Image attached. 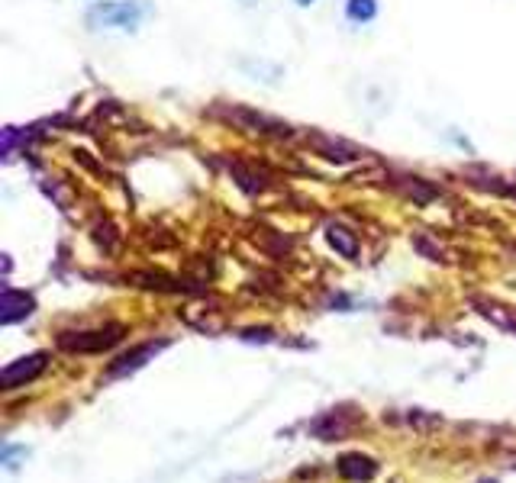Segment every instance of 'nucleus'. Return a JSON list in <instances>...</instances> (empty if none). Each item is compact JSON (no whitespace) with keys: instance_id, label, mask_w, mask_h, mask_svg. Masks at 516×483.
Masks as SVG:
<instances>
[{"instance_id":"obj_10","label":"nucleus","mask_w":516,"mask_h":483,"mask_svg":"<svg viewBox=\"0 0 516 483\" xmlns=\"http://www.w3.org/2000/svg\"><path fill=\"white\" fill-rule=\"evenodd\" d=\"M317 149L329 158V161H352V155H342V152H352V149H346V145L342 142H333V139H317Z\"/></svg>"},{"instance_id":"obj_4","label":"nucleus","mask_w":516,"mask_h":483,"mask_svg":"<svg viewBox=\"0 0 516 483\" xmlns=\"http://www.w3.org/2000/svg\"><path fill=\"white\" fill-rule=\"evenodd\" d=\"M168 342H146V345H136L133 351H126V355H120L117 361L107 368V377H123V374H133L139 371L142 364H146L149 358H155L159 351L165 348Z\"/></svg>"},{"instance_id":"obj_1","label":"nucleus","mask_w":516,"mask_h":483,"mask_svg":"<svg viewBox=\"0 0 516 483\" xmlns=\"http://www.w3.org/2000/svg\"><path fill=\"white\" fill-rule=\"evenodd\" d=\"M152 17L149 0H97L84 13V23L94 33H136Z\"/></svg>"},{"instance_id":"obj_11","label":"nucleus","mask_w":516,"mask_h":483,"mask_svg":"<svg viewBox=\"0 0 516 483\" xmlns=\"http://www.w3.org/2000/svg\"><path fill=\"white\" fill-rule=\"evenodd\" d=\"M294 4H297V7H313L317 0H294Z\"/></svg>"},{"instance_id":"obj_3","label":"nucleus","mask_w":516,"mask_h":483,"mask_svg":"<svg viewBox=\"0 0 516 483\" xmlns=\"http://www.w3.org/2000/svg\"><path fill=\"white\" fill-rule=\"evenodd\" d=\"M46 364H49V355H46V351H33V355L10 361L7 368H4V374H0V387H4V390H17V387L33 384V380H36L42 371H46Z\"/></svg>"},{"instance_id":"obj_5","label":"nucleus","mask_w":516,"mask_h":483,"mask_svg":"<svg viewBox=\"0 0 516 483\" xmlns=\"http://www.w3.org/2000/svg\"><path fill=\"white\" fill-rule=\"evenodd\" d=\"M33 310H36V300L30 294L4 287V297H0V322H4V326H13V322L26 319Z\"/></svg>"},{"instance_id":"obj_12","label":"nucleus","mask_w":516,"mask_h":483,"mask_svg":"<svg viewBox=\"0 0 516 483\" xmlns=\"http://www.w3.org/2000/svg\"><path fill=\"white\" fill-rule=\"evenodd\" d=\"M242 4H255V0H242Z\"/></svg>"},{"instance_id":"obj_7","label":"nucleus","mask_w":516,"mask_h":483,"mask_svg":"<svg viewBox=\"0 0 516 483\" xmlns=\"http://www.w3.org/2000/svg\"><path fill=\"white\" fill-rule=\"evenodd\" d=\"M378 471V464L365 458V455H346L339 461V474L346 477V480H371Z\"/></svg>"},{"instance_id":"obj_6","label":"nucleus","mask_w":516,"mask_h":483,"mask_svg":"<svg viewBox=\"0 0 516 483\" xmlns=\"http://www.w3.org/2000/svg\"><path fill=\"white\" fill-rule=\"evenodd\" d=\"M475 306H478V313H481L484 319L494 322V326L516 332V310H513V306L494 303V300H475Z\"/></svg>"},{"instance_id":"obj_2","label":"nucleus","mask_w":516,"mask_h":483,"mask_svg":"<svg viewBox=\"0 0 516 483\" xmlns=\"http://www.w3.org/2000/svg\"><path fill=\"white\" fill-rule=\"evenodd\" d=\"M123 339V326H104V329H91V332H65L59 345L65 351H81V355H91V351H104L110 345H117Z\"/></svg>"},{"instance_id":"obj_9","label":"nucleus","mask_w":516,"mask_h":483,"mask_svg":"<svg viewBox=\"0 0 516 483\" xmlns=\"http://www.w3.org/2000/svg\"><path fill=\"white\" fill-rule=\"evenodd\" d=\"M346 20L355 26L378 20V0H346Z\"/></svg>"},{"instance_id":"obj_8","label":"nucleus","mask_w":516,"mask_h":483,"mask_svg":"<svg viewBox=\"0 0 516 483\" xmlns=\"http://www.w3.org/2000/svg\"><path fill=\"white\" fill-rule=\"evenodd\" d=\"M326 239H329V245H333L342 258H355L358 255V239H355V232H349L346 226L333 223V226L326 229Z\"/></svg>"}]
</instances>
